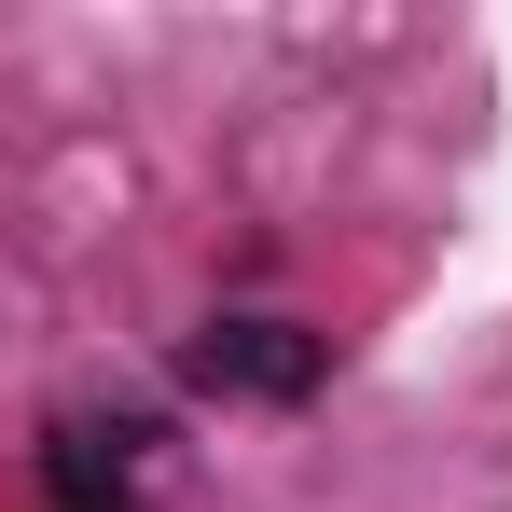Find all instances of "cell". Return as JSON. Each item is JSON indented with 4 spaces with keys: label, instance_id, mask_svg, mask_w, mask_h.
<instances>
[{
    "label": "cell",
    "instance_id": "cell-2",
    "mask_svg": "<svg viewBox=\"0 0 512 512\" xmlns=\"http://www.w3.org/2000/svg\"><path fill=\"white\" fill-rule=\"evenodd\" d=\"M42 499L56 512H139V429H56L42 443Z\"/></svg>",
    "mask_w": 512,
    "mask_h": 512
},
{
    "label": "cell",
    "instance_id": "cell-1",
    "mask_svg": "<svg viewBox=\"0 0 512 512\" xmlns=\"http://www.w3.org/2000/svg\"><path fill=\"white\" fill-rule=\"evenodd\" d=\"M180 374L222 388V402H305L333 374V346L305 333V319H208V333L180 346Z\"/></svg>",
    "mask_w": 512,
    "mask_h": 512
}]
</instances>
